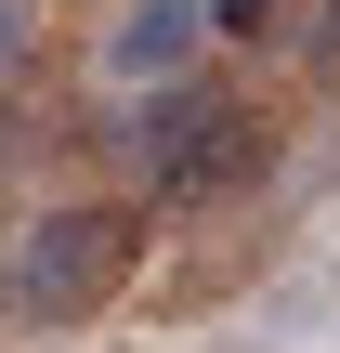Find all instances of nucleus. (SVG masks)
I'll use <instances>...</instances> for the list:
<instances>
[{"label":"nucleus","mask_w":340,"mask_h":353,"mask_svg":"<svg viewBox=\"0 0 340 353\" xmlns=\"http://www.w3.org/2000/svg\"><path fill=\"white\" fill-rule=\"evenodd\" d=\"M131 275H144V210H131V196H66V210H39V223L13 236L0 314H13V327H92V314L131 301Z\"/></svg>","instance_id":"1"},{"label":"nucleus","mask_w":340,"mask_h":353,"mask_svg":"<svg viewBox=\"0 0 340 353\" xmlns=\"http://www.w3.org/2000/svg\"><path fill=\"white\" fill-rule=\"evenodd\" d=\"M275 26V0H210V39H262Z\"/></svg>","instance_id":"5"},{"label":"nucleus","mask_w":340,"mask_h":353,"mask_svg":"<svg viewBox=\"0 0 340 353\" xmlns=\"http://www.w3.org/2000/svg\"><path fill=\"white\" fill-rule=\"evenodd\" d=\"M301 79H314V92H340V0L314 13V39H301Z\"/></svg>","instance_id":"4"},{"label":"nucleus","mask_w":340,"mask_h":353,"mask_svg":"<svg viewBox=\"0 0 340 353\" xmlns=\"http://www.w3.org/2000/svg\"><path fill=\"white\" fill-rule=\"evenodd\" d=\"M210 52V0H131L105 39V92H183Z\"/></svg>","instance_id":"3"},{"label":"nucleus","mask_w":340,"mask_h":353,"mask_svg":"<svg viewBox=\"0 0 340 353\" xmlns=\"http://www.w3.org/2000/svg\"><path fill=\"white\" fill-rule=\"evenodd\" d=\"M262 157H275V131L249 118V105H223V92H157L144 105V131H131V170H144V196H170V210H210V196H236V183H262Z\"/></svg>","instance_id":"2"}]
</instances>
